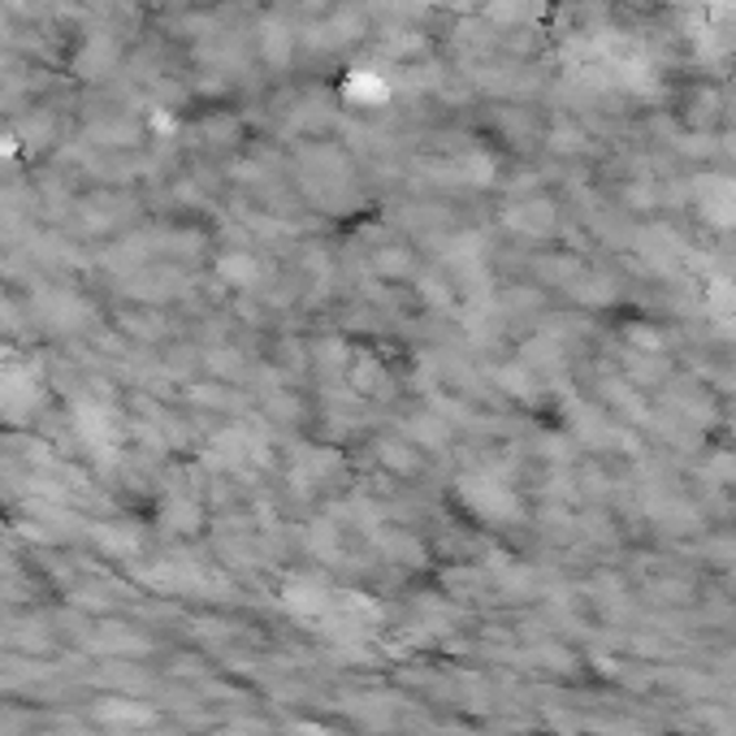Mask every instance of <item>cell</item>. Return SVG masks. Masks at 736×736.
<instances>
[{
  "label": "cell",
  "mask_w": 736,
  "mask_h": 736,
  "mask_svg": "<svg viewBox=\"0 0 736 736\" xmlns=\"http://www.w3.org/2000/svg\"><path fill=\"white\" fill-rule=\"evenodd\" d=\"M724 152H728V156H736V131H728V135H724Z\"/></svg>",
  "instance_id": "277c9868"
},
{
  "label": "cell",
  "mask_w": 736,
  "mask_h": 736,
  "mask_svg": "<svg viewBox=\"0 0 736 736\" xmlns=\"http://www.w3.org/2000/svg\"><path fill=\"white\" fill-rule=\"evenodd\" d=\"M40 403H44V381H40V372H31V368H22V365L0 368V416L27 420Z\"/></svg>",
  "instance_id": "6da1fadb"
},
{
  "label": "cell",
  "mask_w": 736,
  "mask_h": 736,
  "mask_svg": "<svg viewBox=\"0 0 736 736\" xmlns=\"http://www.w3.org/2000/svg\"><path fill=\"white\" fill-rule=\"evenodd\" d=\"M507 226L524 234V238H542V234H554V226H559V208L542 195H529L507 213Z\"/></svg>",
  "instance_id": "7a4b0ae2"
},
{
  "label": "cell",
  "mask_w": 736,
  "mask_h": 736,
  "mask_svg": "<svg viewBox=\"0 0 736 736\" xmlns=\"http://www.w3.org/2000/svg\"><path fill=\"white\" fill-rule=\"evenodd\" d=\"M222 277H226V282H234V286H252V282H260V265H256L252 256H226Z\"/></svg>",
  "instance_id": "3957f363"
}]
</instances>
